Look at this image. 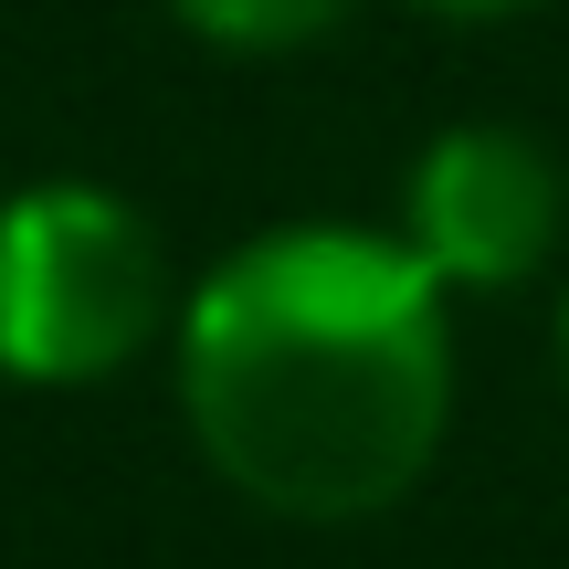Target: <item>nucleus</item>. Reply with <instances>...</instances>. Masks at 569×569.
<instances>
[{"label": "nucleus", "instance_id": "nucleus-3", "mask_svg": "<svg viewBox=\"0 0 569 569\" xmlns=\"http://www.w3.org/2000/svg\"><path fill=\"white\" fill-rule=\"evenodd\" d=\"M569 222V190L559 159L507 117H465V127H432L411 148V180H401V243L432 264L443 296H507L559 253Z\"/></svg>", "mask_w": 569, "mask_h": 569}, {"label": "nucleus", "instance_id": "nucleus-1", "mask_svg": "<svg viewBox=\"0 0 569 569\" xmlns=\"http://www.w3.org/2000/svg\"><path fill=\"white\" fill-rule=\"evenodd\" d=\"M180 411L232 496L359 528L432 475L453 422V317L401 232L284 222L180 296Z\"/></svg>", "mask_w": 569, "mask_h": 569}, {"label": "nucleus", "instance_id": "nucleus-6", "mask_svg": "<svg viewBox=\"0 0 569 569\" xmlns=\"http://www.w3.org/2000/svg\"><path fill=\"white\" fill-rule=\"evenodd\" d=\"M559 380H569V306H559Z\"/></svg>", "mask_w": 569, "mask_h": 569}, {"label": "nucleus", "instance_id": "nucleus-5", "mask_svg": "<svg viewBox=\"0 0 569 569\" xmlns=\"http://www.w3.org/2000/svg\"><path fill=\"white\" fill-rule=\"evenodd\" d=\"M411 11H432V21H507V11H538V0H411Z\"/></svg>", "mask_w": 569, "mask_h": 569}, {"label": "nucleus", "instance_id": "nucleus-4", "mask_svg": "<svg viewBox=\"0 0 569 569\" xmlns=\"http://www.w3.org/2000/svg\"><path fill=\"white\" fill-rule=\"evenodd\" d=\"M348 11H359V0H169V21H180L190 42H211V53H243V63L306 53V42L348 32Z\"/></svg>", "mask_w": 569, "mask_h": 569}, {"label": "nucleus", "instance_id": "nucleus-2", "mask_svg": "<svg viewBox=\"0 0 569 569\" xmlns=\"http://www.w3.org/2000/svg\"><path fill=\"white\" fill-rule=\"evenodd\" d=\"M180 327L169 243L106 180H32L0 201V380L96 390Z\"/></svg>", "mask_w": 569, "mask_h": 569}]
</instances>
